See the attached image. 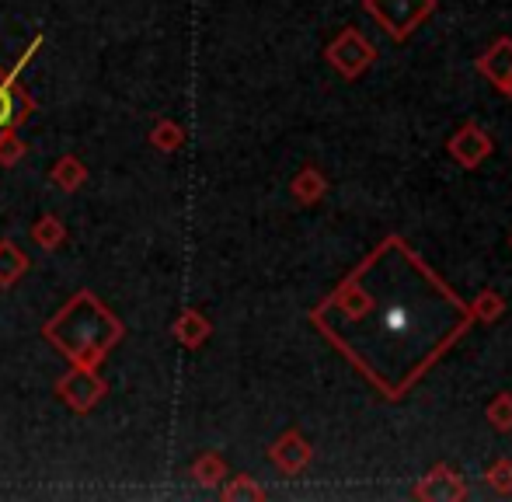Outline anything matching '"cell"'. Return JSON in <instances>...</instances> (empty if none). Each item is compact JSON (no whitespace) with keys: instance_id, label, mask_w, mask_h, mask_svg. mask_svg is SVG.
<instances>
[{"instance_id":"obj_1","label":"cell","mask_w":512,"mask_h":502,"mask_svg":"<svg viewBox=\"0 0 512 502\" xmlns=\"http://www.w3.org/2000/svg\"><path fill=\"white\" fill-rule=\"evenodd\" d=\"M471 321V307L401 238L373 248L310 311V325L391 401L405 398Z\"/></svg>"},{"instance_id":"obj_2","label":"cell","mask_w":512,"mask_h":502,"mask_svg":"<svg viewBox=\"0 0 512 502\" xmlns=\"http://www.w3.org/2000/svg\"><path fill=\"white\" fill-rule=\"evenodd\" d=\"M42 339L70 363V367L98 370L105 356L126 339V325L115 311H108L102 297L91 290H77L53 318L42 325Z\"/></svg>"},{"instance_id":"obj_3","label":"cell","mask_w":512,"mask_h":502,"mask_svg":"<svg viewBox=\"0 0 512 502\" xmlns=\"http://www.w3.org/2000/svg\"><path fill=\"white\" fill-rule=\"evenodd\" d=\"M39 46H42V35H35L32 46L21 53V60L14 63V67H0V143L18 133V129L28 123V116L35 112V98L21 88V70L39 53Z\"/></svg>"},{"instance_id":"obj_4","label":"cell","mask_w":512,"mask_h":502,"mask_svg":"<svg viewBox=\"0 0 512 502\" xmlns=\"http://www.w3.org/2000/svg\"><path fill=\"white\" fill-rule=\"evenodd\" d=\"M363 7L394 42H405L436 11V0H363Z\"/></svg>"},{"instance_id":"obj_5","label":"cell","mask_w":512,"mask_h":502,"mask_svg":"<svg viewBox=\"0 0 512 502\" xmlns=\"http://www.w3.org/2000/svg\"><path fill=\"white\" fill-rule=\"evenodd\" d=\"M56 398L77 415H88L102 405V398L108 394V384L98 370H88V367H70L67 374L53 384Z\"/></svg>"},{"instance_id":"obj_6","label":"cell","mask_w":512,"mask_h":502,"mask_svg":"<svg viewBox=\"0 0 512 502\" xmlns=\"http://www.w3.org/2000/svg\"><path fill=\"white\" fill-rule=\"evenodd\" d=\"M324 56H328V63L345 81H356V77H363L366 70H370V63L377 60V49L366 42V35L359 32V28H342V32L328 42Z\"/></svg>"},{"instance_id":"obj_7","label":"cell","mask_w":512,"mask_h":502,"mask_svg":"<svg viewBox=\"0 0 512 502\" xmlns=\"http://www.w3.org/2000/svg\"><path fill=\"white\" fill-rule=\"evenodd\" d=\"M269 461H272V468L283 471V475H290V478L304 475L310 468V461H314V447L304 440L300 429H286V433L269 447Z\"/></svg>"},{"instance_id":"obj_8","label":"cell","mask_w":512,"mask_h":502,"mask_svg":"<svg viewBox=\"0 0 512 502\" xmlns=\"http://www.w3.org/2000/svg\"><path fill=\"white\" fill-rule=\"evenodd\" d=\"M446 147H450V157L460 164V168H478V164L495 150V143L481 126L464 123L457 133L450 136V143H446Z\"/></svg>"},{"instance_id":"obj_9","label":"cell","mask_w":512,"mask_h":502,"mask_svg":"<svg viewBox=\"0 0 512 502\" xmlns=\"http://www.w3.org/2000/svg\"><path fill=\"white\" fill-rule=\"evenodd\" d=\"M411 496L422 499V502H432V499L460 502V499L471 496V489H467V482L450 468V464H436V468H432L429 475L415 485V492H411Z\"/></svg>"},{"instance_id":"obj_10","label":"cell","mask_w":512,"mask_h":502,"mask_svg":"<svg viewBox=\"0 0 512 502\" xmlns=\"http://www.w3.org/2000/svg\"><path fill=\"white\" fill-rule=\"evenodd\" d=\"M171 335H175L182 349H199V346H206L209 335H213V321H209L199 307H185V311L171 321Z\"/></svg>"},{"instance_id":"obj_11","label":"cell","mask_w":512,"mask_h":502,"mask_svg":"<svg viewBox=\"0 0 512 502\" xmlns=\"http://www.w3.org/2000/svg\"><path fill=\"white\" fill-rule=\"evenodd\" d=\"M478 74L485 77V81H492L499 91L509 88V81H512V39H499L485 56H481Z\"/></svg>"},{"instance_id":"obj_12","label":"cell","mask_w":512,"mask_h":502,"mask_svg":"<svg viewBox=\"0 0 512 502\" xmlns=\"http://www.w3.org/2000/svg\"><path fill=\"white\" fill-rule=\"evenodd\" d=\"M49 182H53L60 192H81L84 182H88V164H84L77 154L56 157L53 168H49Z\"/></svg>"},{"instance_id":"obj_13","label":"cell","mask_w":512,"mask_h":502,"mask_svg":"<svg viewBox=\"0 0 512 502\" xmlns=\"http://www.w3.org/2000/svg\"><path fill=\"white\" fill-rule=\"evenodd\" d=\"M290 192L300 206H314V203H321L324 192H328V178H324L314 164H307V168H300L297 178L290 182Z\"/></svg>"},{"instance_id":"obj_14","label":"cell","mask_w":512,"mask_h":502,"mask_svg":"<svg viewBox=\"0 0 512 502\" xmlns=\"http://www.w3.org/2000/svg\"><path fill=\"white\" fill-rule=\"evenodd\" d=\"M189 475H192V482L203 485V489H220V485L227 482V461L209 450V454H199L196 461H192Z\"/></svg>"},{"instance_id":"obj_15","label":"cell","mask_w":512,"mask_h":502,"mask_svg":"<svg viewBox=\"0 0 512 502\" xmlns=\"http://www.w3.org/2000/svg\"><path fill=\"white\" fill-rule=\"evenodd\" d=\"M28 272V255L11 238L0 241V290H11Z\"/></svg>"},{"instance_id":"obj_16","label":"cell","mask_w":512,"mask_h":502,"mask_svg":"<svg viewBox=\"0 0 512 502\" xmlns=\"http://www.w3.org/2000/svg\"><path fill=\"white\" fill-rule=\"evenodd\" d=\"M32 241L42 251H60L67 245V224H63L56 213H42V217L32 224Z\"/></svg>"},{"instance_id":"obj_17","label":"cell","mask_w":512,"mask_h":502,"mask_svg":"<svg viewBox=\"0 0 512 502\" xmlns=\"http://www.w3.org/2000/svg\"><path fill=\"white\" fill-rule=\"evenodd\" d=\"M150 147L161 150V154H175V150L185 147V129L175 119H157L150 126Z\"/></svg>"},{"instance_id":"obj_18","label":"cell","mask_w":512,"mask_h":502,"mask_svg":"<svg viewBox=\"0 0 512 502\" xmlns=\"http://www.w3.org/2000/svg\"><path fill=\"white\" fill-rule=\"evenodd\" d=\"M265 496H269V492H265L262 485H258L251 475L230 478V482L220 489V499H223V502H262Z\"/></svg>"},{"instance_id":"obj_19","label":"cell","mask_w":512,"mask_h":502,"mask_svg":"<svg viewBox=\"0 0 512 502\" xmlns=\"http://www.w3.org/2000/svg\"><path fill=\"white\" fill-rule=\"evenodd\" d=\"M467 307H471L474 321H499L502 314H506V300H502V293H495V290H481Z\"/></svg>"},{"instance_id":"obj_20","label":"cell","mask_w":512,"mask_h":502,"mask_svg":"<svg viewBox=\"0 0 512 502\" xmlns=\"http://www.w3.org/2000/svg\"><path fill=\"white\" fill-rule=\"evenodd\" d=\"M488 422H492L495 429H499V433H509L512 429V394L509 391H502L499 398L492 401V405H488Z\"/></svg>"},{"instance_id":"obj_21","label":"cell","mask_w":512,"mask_h":502,"mask_svg":"<svg viewBox=\"0 0 512 502\" xmlns=\"http://www.w3.org/2000/svg\"><path fill=\"white\" fill-rule=\"evenodd\" d=\"M485 482L492 485L499 496H512V461H495L492 468H488V475H485Z\"/></svg>"},{"instance_id":"obj_22","label":"cell","mask_w":512,"mask_h":502,"mask_svg":"<svg viewBox=\"0 0 512 502\" xmlns=\"http://www.w3.org/2000/svg\"><path fill=\"white\" fill-rule=\"evenodd\" d=\"M21 157H25V143H21V136L18 133L7 136V140L0 143V164H4V168H14Z\"/></svg>"},{"instance_id":"obj_23","label":"cell","mask_w":512,"mask_h":502,"mask_svg":"<svg viewBox=\"0 0 512 502\" xmlns=\"http://www.w3.org/2000/svg\"><path fill=\"white\" fill-rule=\"evenodd\" d=\"M506 95H509V98H512V81H509V88H506Z\"/></svg>"},{"instance_id":"obj_24","label":"cell","mask_w":512,"mask_h":502,"mask_svg":"<svg viewBox=\"0 0 512 502\" xmlns=\"http://www.w3.org/2000/svg\"><path fill=\"white\" fill-rule=\"evenodd\" d=\"M509 245H512V234H509Z\"/></svg>"}]
</instances>
